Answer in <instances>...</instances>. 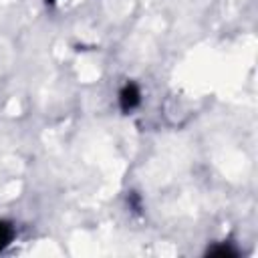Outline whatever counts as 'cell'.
Wrapping results in <instances>:
<instances>
[{
    "label": "cell",
    "instance_id": "1",
    "mask_svg": "<svg viewBox=\"0 0 258 258\" xmlns=\"http://www.w3.org/2000/svg\"><path fill=\"white\" fill-rule=\"evenodd\" d=\"M139 103H141V93H139L137 85L127 83V85L121 89V93H119V105H121V109H123L125 113H129V111L137 109Z\"/></svg>",
    "mask_w": 258,
    "mask_h": 258
},
{
    "label": "cell",
    "instance_id": "2",
    "mask_svg": "<svg viewBox=\"0 0 258 258\" xmlns=\"http://www.w3.org/2000/svg\"><path fill=\"white\" fill-rule=\"evenodd\" d=\"M10 240H12V228L0 222V250H2L4 246H8Z\"/></svg>",
    "mask_w": 258,
    "mask_h": 258
}]
</instances>
